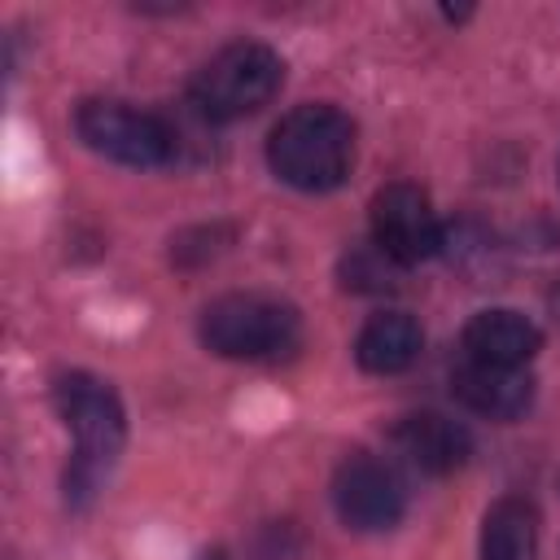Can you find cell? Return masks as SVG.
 Segmentation results:
<instances>
[{
  "mask_svg": "<svg viewBox=\"0 0 560 560\" xmlns=\"http://www.w3.org/2000/svg\"><path fill=\"white\" fill-rule=\"evenodd\" d=\"M52 402L74 438V455L66 468V503L88 508L122 455L127 411H122L114 385L92 372H61L52 381Z\"/></svg>",
  "mask_w": 560,
  "mask_h": 560,
  "instance_id": "1",
  "label": "cell"
},
{
  "mask_svg": "<svg viewBox=\"0 0 560 560\" xmlns=\"http://www.w3.org/2000/svg\"><path fill=\"white\" fill-rule=\"evenodd\" d=\"M267 162L298 192H332L354 166V122L337 105H298L271 127Z\"/></svg>",
  "mask_w": 560,
  "mask_h": 560,
  "instance_id": "2",
  "label": "cell"
},
{
  "mask_svg": "<svg viewBox=\"0 0 560 560\" xmlns=\"http://www.w3.org/2000/svg\"><path fill=\"white\" fill-rule=\"evenodd\" d=\"M284 83V61L258 39H236L219 48L188 83V105L206 122H236L258 114Z\"/></svg>",
  "mask_w": 560,
  "mask_h": 560,
  "instance_id": "3",
  "label": "cell"
},
{
  "mask_svg": "<svg viewBox=\"0 0 560 560\" xmlns=\"http://www.w3.org/2000/svg\"><path fill=\"white\" fill-rule=\"evenodd\" d=\"M201 346L219 359H280L302 341V319L289 302L267 293H228L201 311Z\"/></svg>",
  "mask_w": 560,
  "mask_h": 560,
  "instance_id": "4",
  "label": "cell"
},
{
  "mask_svg": "<svg viewBox=\"0 0 560 560\" xmlns=\"http://www.w3.org/2000/svg\"><path fill=\"white\" fill-rule=\"evenodd\" d=\"M74 131L92 153L136 171L166 166L175 162V149H179L166 118L127 101H83L74 109Z\"/></svg>",
  "mask_w": 560,
  "mask_h": 560,
  "instance_id": "5",
  "label": "cell"
},
{
  "mask_svg": "<svg viewBox=\"0 0 560 560\" xmlns=\"http://www.w3.org/2000/svg\"><path fill=\"white\" fill-rule=\"evenodd\" d=\"M332 508H337L346 529L381 534V529H394L402 521L407 490H402V477L385 459L354 451L332 472Z\"/></svg>",
  "mask_w": 560,
  "mask_h": 560,
  "instance_id": "6",
  "label": "cell"
},
{
  "mask_svg": "<svg viewBox=\"0 0 560 560\" xmlns=\"http://www.w3.org/2000/svg\"><path fill=\"white\" fill-rule=\"evenodd\" d=\"M372 245L394 267H416L442 249V223L433 201L416 184H385L372 197Z\"/></svg>",
  "mask_w": 560,
  "mask_h": 560,
  "instance_id": "7",
  "label": "cell"
},
{
  "mask_svg": "<svg viewBox=\"0 0 560 560\" xmlns=\"http://www.w3.org/2000/svg\"><path fill=\"white\" fill-rule=\"evenodd\" d=\"M394 451L424 477H446L472 455V433L442 411H411L394 424Z\"/></svg>",
  "mask_w": 560,
  "mask_h": 560,
  "instance_id": "8",
  "label": "cell"
},
{
  "mask_svg": "<svg viewBox=\"0 0 560 560\" xmlns=\"http://www.w3.org/2000/svg\"><path fill=\"white\" fill-rule=\"evenodd\" d=\"M451 394L486 420H521L534 402V376L525 368H494L464 359L451 372Z\"/></svg>",
  "mask_w": 560,
  "mask_h": 560,
  "instance_id": "9",
  "label": "cell"
},
{
  "mask_svg": "<svg viewBox=\"0 0 560 560\" xmlns=\"http://www.w3.org/2000/svg\"><path fill=\"white\" fill-rule=\"evenodd\" d=\"M464 359L477 363H494V368H525L538 350H542V332L529 315L512 311V306H490L477 311L464 324Z\"/></svg>",
  "mask_w": 560,
  "mask_h": 560,
  "instance_id": "10",
  "label": "cell"
},
{
  "mask_svg": "<svg viewBox=\"0 0 560 560\" xmlns=\"http://www.w3.org/2000/svg\"><path fill=\"white\" fill-rule=\"evenodd\" d=\"M424 332L407 311H376L354 337V363L372 376H398L420 359Z\"/></svg>",
  "mask_w": 560,
  "mask_h": 560,
  "instance_id": "11",
  "label": "cell"
},
{
  "mask_svg": "<svg viewBox=\"0 0 560 560\" xmlns=\"http://www.w3.org/2000/svg\"><path fill=\"white\" fill-rule=\"evenodd\" d=\"M481 560H538V512L529 499L508 494L486 512Z\"/></svg>",
  "mask_w": 560,
  "mask_h": 560,
  "instance_id": "12",
  "label": "cell"
},
{
  "mask_svg": "<svg viewBox=\"0 0 560 560\" xmlns=\"http://www.w3.org/2000/svg\"><path fill=\"white\" fill-rule=\"evenodd\" d=\"M547 302H551V315H556V319H560V284H556V289H551V298H547Z\"/></svg>",
  "mask_w": 560,
  "mask_h": 560,
  "instance_id": "13",
  "label": "cell"
},
{
  "mask_svg": "<svg viewBox=\"0 0 560 560\" xmlns=\"http://www.w3.org/2000/svg\"><path fill=\"white\" fill-rule=\"evenodd\" d=\"M201 560H228V556H223V551H210V556H201Z\"/></svg>",
  "mask_w": 560,
  "mask_h": 560,
  "instance_id": "14",
  "label": "cell"
}]
</instances>
